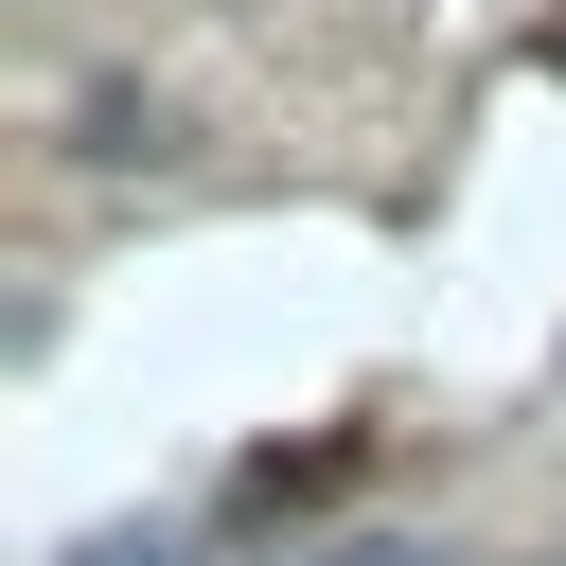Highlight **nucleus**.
<instances>
[{"label":"nucleus","instance_id":"f257e3e1","mask_svg":"<svg viewBox=\"0 0 566 566\" xmlns=\"http://www.w3.org/2000/svg\"><path fill=\"white\" fill-rule=\"evenodd\" d=\"M71 566H195V548H159V531H88Z\"/></svg>","mask_w":566,"mask_h":566}]
</instances>
